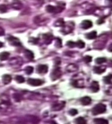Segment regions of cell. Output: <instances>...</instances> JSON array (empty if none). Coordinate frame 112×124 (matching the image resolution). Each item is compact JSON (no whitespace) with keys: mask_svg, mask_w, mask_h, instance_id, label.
I'll use <instances>...</instances> for the list:
<instances>
[{"mask_svg":"<svg viewBox=\"0 0 112 124\" xmlns=\"http://www.w3.org/2000/svg\"><path fill=\"white\" fill-rule=\"evenodd\" d=\"M107 110V107L104 104L100 103L97 104V105H95L92 110V113L93 115H97V114H102L104 113Z\"/></svg>","mask_w":112,"mask_h":124,"instance_id":"1","label":"cell"},{"mask_svg":"<svg viewBox=\"0 0 112 124\" xmlns=\"http://www.w3.org/2000/svg\"><path fill=\"white\" fill-rule=\"evenodd\" d=\"M11 122L12 124H31V122L29 121L28 118L26 119L23 118H12L11 120Z\"/></svg>","mask_w":112,"mask_h":124,"instance_id":"2","label":"cell"},{"mask_svg":"<svg viewBox=\"0 0 112 124\" xmlns=\"http://www.w3.org/2000/svg\"><path fill=\"white\" fill-rule=\"evenodd\" d=\"M61 76V71L59 68H55L51 74L52 80H56Z\"/></svg>","mask_w":112,"mask_h":124,"instance_id":"3","label":"cell"},{"mask_svg":"<svg viewBox=\"0 0 112 124\" xmlns=\"http://www.w3.org/2000/svg\"><path fill=\"white\" fill-rule=\"evenodd\" d=\"M8 41L10 43V44H11L13 46H21V41H19V39L14 37H10L8 39Z\"/></svg>","mask_w":112,"mask_h":124,"instance_id":"4","label":"cell"},{"mask_svg":"<svg viewBox=\"0 0 112 124\" xmlns=\"http://www.w3.org/2000/svg\"><path fill=\"white\" fill-rule=\"evenodd\" d=\"M65 105V102H58L55 103L53 106H52V110L53 111H59L61 110L64 107Z\"/></svg>","mask_w":112,"mask_h":124,"instance_id":"5","label":"cell"},{"mask_svg":"<svg viewBox=\"0 0 112 124\" xmlns=\"http://www.w3.org/2000/svg\"><path fill=\"white\" fill-rule=\"evenodd\" d=\"M27 83L32 86H39L43 83V81L40 79H29Z\"/></svg>","mask_w":112,"mask_h":124,"instance_id":"6","label":"cell"},{"mask_svg":"<svg viewBox=\"0 0 112 124\" xmlns=\"http://www.w3.org/2000/svg\"><path fill=\"white\" fill-rule=\"evenodd\" d=\"M66 69L68 72H75L78 70V66L76 64H69Z\"/></svg>","mask_w":112,"mask_h":124,"instance_id":"7","label":"cell"},{"mask_svg":"<svg viewBox=\"0 0 112 124\" xmlns=\"http://www.w3.org/2000/svg\"><path fill=\"white\" fill-rule=\"evenodd\" d=\"M92 26V21H88V20H85L82 22L81 27L84 30H87Z\"/></svg>","mask_w":112,"mask_h":124,"instance_id":"8","label":"cell"},{"mask_svg":"<svg viewBox=\"0 0 112 124\" xmlns=\"http://www.w3.org/2000/svg\"><path fill=\"white\" fill-rule=\"evenodd\" d=\"M37 71L39 74H45L48 72V67L45 65H40L37 67Z\"/></svg>","mask_w":112,"mask_h":124,"instance_id":"9","label":"cell"},{"mask_svg":"<svg viewBox=\"0 0 112 124\" xmlns=\"http://www.w3.org/2000/svg\"><path fill=\"white\" fill-rule=\"evenodd\" d=\"M12 6H13V9H16V10H19V9H21V8H22V3H21L20 1H18V0H15V1H13V2L12 3Z\"/></svg>","mask_w":112,"mask_h":124,"instance_id":"10","label":"cell"},{"mask_svg":"<svg viewBox=\"0 0 112 124\" xmlns=\"http://www.w3.org/2000/svg\"><path fill=\"white\" fill-rule=\"evenodd\" d=\"M81 102L83 105H88L91 103V98L88 96H85L81 99Z\"/></svg>","mask_w":112,"mask_h":124,"instance_id":"11","label":"cell"},{"mask_svg":"<svg viewBox=\"0 0 112 124\" xmlns=\"http://www.w3.org/2000/svg\"><path fill=\"white\" fill-rule=\"evenodd\" d=\"M91 90L93 91V92H97L100 89V86H99V83L97 81H92V83H91Z\"/></svg>","mask_w":112,"mask_h":124,"instance_id":"12","label":"cell"},{"mask_svg":"<svg viewBox=\"0 0 112 124\" xmlns=\"http://www.w3.org/2000/svg\"><path fill=\"white\" fill-rule=\"evenodd\" d=\"M43 39L46 43H50L53 39V36L50 34H45L43 35Z\"/></svg>","mask_w":112,"mask_h":124,"instance_id":"13","label":"cell"},{"mask_svg":"<svg viewBox=\"0 0 112 124\" xmlns=\"http://www.w3.org/2000/svg\"><path fill=\"white\" fill-rule=\"evenodd\" d=\"M105 70H106L105 67H95L94 68V72L96 74H100L104 72Z\"/></svg>","mask_w":112,"mask_h":124,"instance_id":"14","label":"cell"},{"mask_svg":"<svg viewBox=\"0 0 112 124\" xmlns=\"http://www.w3.org/2000/svg\"><path fill=\"white\" fill-rule=\"evenodd\" d=\"M97 37V32L92 31L86 34V38L88 39H94Z\"/></svg>","mask_w":112,"mask_h":124,"instance_id":"15","label":"cell"},{"mask_svg":"<svg viewBox=\"0 0 112 124\" xmlns=\"http://www.w3.org/2000/svg\"><path fill=\"white\" fill-rule=\"evenodd\" d=\"M94 123L95 124H108V121L104 119H95Z\"/></svg>","mask_w":112,"mask_h":124,"instance_id":"16","label":"cell"},{"mask_svg":"<svg viewBox=\"0 0 112 124\" xmlns=\"http://www.w3.org/2000/svg\"><path fill=\"white\" fill-rule=\"evenodd\" d=\"M9 53L8 52H2L0 53V60H6L9 58Z\"/></svg>","mask_w":112,"mask_h":124,"instance_id":"17","label":"cell"},{"mask_svg":"<svg viewBox=\"0 0 112 124\" xmlns=\"http://www.w3.org/2000/svg\"><path fill=\"white\" fill-rule=\"evenodd\" d=\"M11 76L9 74H5L4 76H3V82L4 84H8L11 81Z\"/></svg>","mask_w":112,"mask_h":124,"instance_id":"18","label":"cell"},{"mask_svg":"<svg viewBox=\"0 0 112 124\" xmlns=\"http://www.w3.org/2000/svg\"><path fill=\"white\" fill-rule=\"evenodd\" d=\"M25 55L28 60H33L34 59V53L29 50H27L25 52Z\"/></svg>","mask_w":112,"mask_h":124,"instance_id":"19","label":"cell"},{"mask_svg":"<svg viewBox=\"0 0 112 124\" xmlns=\"http://www.w3.org/2000/svg\"><path fill=\"white\" fill-rule=\"evenodd\" d=\"M104 81L106 83H112V74H109L106 76L104 77Z\"/></svg>","mask_w":112,"mask_h":124,"instance_id":"20","label":"cell"},{"mask_svg":"<svg viewBox=\"0 0 112 124\" xmlns=\"http://www.w3.org/2000/svg\"><path fill=\"white\" fill-rule=\"evenodd\" d=\"M75 123L76 124H86V121L83 117H79L75 120Z\"/></svg>","mask_w":112,"mask_h":124,"instance_id":"21","label":"cell"},{"mask_svg":"<svg viewBox=\"0 0 112 124\" xmlns=\"http://www.w3.org/2000/svg\"><path fill=\"white\" fill-rule=\"evenodd\" d=\"M46 10L48 13H54V12H56V8L51 5H48L46 8Z\"/></svg>","mask_w":112,"mask_h":124,"instance_id":"22","label":"cell"},{"mask_svg":"<svg viewBox=\"0 0 112 124\" xmlns=\"http://www.w3.org/2000/svg\"><path fill=\"white\" fill-rule=\"evenodd\" d=\"M95 61H96V62H97V64L100 65V64H102V63L106 62V61H107V59H106L105 58L101 57V58H97L95 60Z\"/></svg>","mask_w":112,"mask_h":124,"instance_id":"23","label":"cell"},{"mask_svg":"<svg viewBox=\"0 0 112 124\" xmlns=\"http://www.w3.org/2000/svg\"><path fill=\"white\" fill-rule=\"evenodd\" d=\"M76 46H77L79 49H83V48L85 47V43L83 41H81V40H79V41L76 43Z\"/></svg>","mask_w":112,"mask_h":124,"instance_id":"24","label":"cell"},{"mask_svg":"<svg viewBox=\"0 0 112 124\" xmlns=\"http://www.w3.org/2000/svg\"><path fill=\"white\" fill-rule=\"evenodd\" d=\"M33 71H34V68H33V67H31V66L26 67V69H25V72L27 74H31L33 72Z\"/></svg>","mask_w":112,"mask_h":124,"instance_id":"25","label":"cell"},{"mask_svg":"<svg viewBox=\"0 0 112 124\" xmlns=\"http://www.w3.org/2000/svg\"><path fill=\"white\" fill-rule=\"evenodd\" d=\"M16 81L18 83H23L25 81V79L22 76H17L16 77Z\"/></svg>","mask_w":112,"mask_h":124,"instance_id":"26","label":"cell"},{"mask_svg":"<svg viewBox=\"0 0 112 124\" xmlns=\"http://www.w3.org/2000/svg\"><path fill=\"white\" fill-rule=\"evenodd\" d=\"M6 11H7V7L6 5H4V4L0 5V12L1 13H5Z\"/></svg>","mask_w":112,"mask_h":124,"instance_id":"27","label":"cell"},{"mask_svg":"<svg viewBox=\"0 0 112 124\" xmlns=\"http://www.w3.org/2000/svg\"><path fill=\"white\" fill-rule=\"evenodd\" d=\"M83 60L86 62V63H89V62L92 61V57L91 56H90V55H86V56L84 57Z\"/></svg>","mask_w":112,"mask_h":124,"instance_id":"28","label":"cell"},{"mask_svg":"<svg viewBox=\"0 0 112 124\" xmlns=\"http://www.w3.org/2000/svg\"><path fill=\"white\" fill-rule=\"evenodd\" d=\"M67 46H68L69 47H70V48H74V47H75V46H76V43H74V42H73V41H68V42L67 43Z\"/></svg>","mask_w":112,"mask_h":124,"instance_id":"29","label":"cell"},{"mask_svg":"<svg viewBox=\"0 0 112 124\" xmlns=\"http://www.w3.org/2000/svg\"><path fill=\"white\" fill-rule=\"evenodd\" d=\"M69 114L71 116H75V115H76V114H78V111L76 109H71L69 111Z\"/></svg>","mask_w":112,"mask_h":124,"instance_id":"30","label":"cell"},{"mask_svg":"<svg viewBox=\"0 0 112 124\" xmlns=\"http://www.w3.org/2000/svg\"><path fill=\"white\" fill-rule=\"evenodd\" d=\"M14 98L16 99V100L17 102H19V101L21 100V95H18V94H16V95H14Z\"/></svg>","mask_w":112,"mask_h":124,"instance_id":"31","label":"cell"},{"mask_svg":"<svg viewBox=\"0 0 112 124\" xmlns=\"http://www.w3.org/2000/svg\"><path fill=\"white\" fill-rule=\"evenodd\" d=\"M55 23H59V24H58L56 26H62V25H64V21H62V19H60V20H59V21H57Z\"/></svg>","mask_w":112,"mask_h":124,"instance_id":"32","label":"cell"},{"mask_svg":"<svg viewBox=\"0 0 112 124\" xmlns=\"http://www.w3.org/2000/svg\"><path fill=\"white\" fill-rule=\"evenodd\" d=\"M56 46H57L58 47H61V46H62L61 39H58V40H57V43H56Z\"/></svg>","mask_w":112,"mask_h":124,"instance_id":"33","label":"cell"},{"mask_svg":"<svg viewBox=\"0 0 112 124\" xmlns=\"http://www.w3.org/2000/svg\"><path fill=\"white\" fill-rule=\"evenodd\" d=\"M106 93H107L108 95H112V86L106 91Z\"/></svg>","mask_w":112,"mask_h":124,"instance_id":"34","label":"cell"},{"mask_svg":"<svg viewBox=\"0 0 112 124\" xmlns=\"http://www.w3.org/2000/svg\"><path fill=\"white\" fill-rule=\"evenodd\" d=\"M4 34V30L3 28L0 27V36H3Z\"/></svg>","mask_w":112,"mask_h":124,"instance_id":"35","label":"cell"},{"mask_svg":"<svg viewBox=\"0 0 112 124\" xmlns=\"http://www.w3.org/2000/svg\"><path fill=\"white\" fill-rule=\"evenodd\" d=\"M104 22V19H102V18H100V19H99V20L97 21V23H98L99 25H100V24H102V23H103Z\"/></svg>","mask_w":112,"mask_h":124,"instance_id":"36","label":"cell"},{"mask_svg":"<svg viewBox=\"0 0 112 124\" xmlns=\"http://www.w3.org/2000/svg\"><path fill=\"white\" fill-rule=\"evenodd\" d=\"M108 51L109 52H112V43H111L108 47Z\"/></svg>","mask_w":112,"mask_h":124,"instance_id":"37","label":"cell"},{"mask_svg":"<svg viewBox=\"0 0 112 124\" xmlns=\"http://www.w3.org/2000/svg\"><path fill=\"white\" fill-rule=\"evenodd\" d=\"M51 124H57V123L55 122V121H52V122L51 123Z\"/></svg>","mask_w":112,"mask_h":124,"instance_id":"38","label":"cell"},{"mask_svg":"<svg viewBox=\"0 0 112 124\" xmlns=\"http://www.w3.org/2000/svg\"><path fill=\"white\" fill-rule=\"evenodd\" d=\"M2 46H3V43H2L1 42H0V48L2 47Z\"/></svg>","mask_w":112,"mask_h":124,"instance_id":"39","label":"cell"},{"mask_svg":"<svg viewBox=\"0 0 112 124\" xmlns=\"http://www.w3.org/2000/svg\"><path fill=\"white\" fill-rule=\"evenodd\" d=\"M108 1H109V2H111V3H112V0H108Z\"/></svg>","mask_w":112,"mask_h":124,"instance_id":"40","label":"cell"},{"mask_svg":"<svg viewBox=\"0 0 112 124\" xmlns=\"http://www.w3.org/2000/svg\"><path fill=\"white\" fill-rule=\"evenodd\" d=\"M111 106H112V103H111Z\"/></svg>","mask_w":112,"mask_h":124,"instance_id":"41","label":"cell"}]
</instances>
